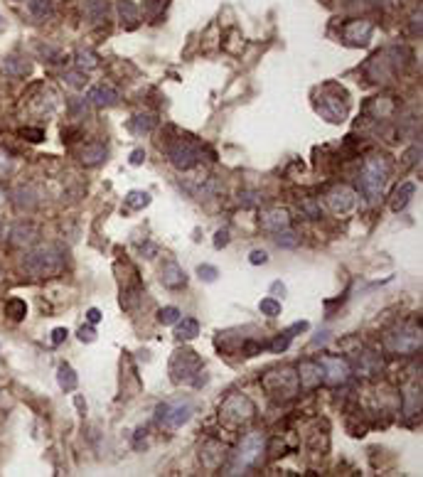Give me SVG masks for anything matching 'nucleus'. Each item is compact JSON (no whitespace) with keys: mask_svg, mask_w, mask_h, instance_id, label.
Returning <instances> with one entry per match:
<instances>
[{"mask_svg":"<svg viewBox=\"0 0 423 477\" xmlns=\"http://www.w3.org/2000/svg\"><path fill=\"white\" fill-rule=\"evenodd\" d=\"M389 177V163L384 157H367L362 165V173H359V184H362V192L372 205L381 200L384 195V184Z\"/></svg>","mask_w":423,"mask_h":477,"instance_id":"1","label":"nucleus"},{"mask_svg":"<svg viewBox=\"0 0 423 477\" xmlns=\"http://www.w3.org/2000/svg\"><path fill=\"white\" fill-rule=\"evenodd\" d=\"M254 416V404L241 394H232L227 401L219 406V418H222L227 426H241V423L251 421Z\"/></svg>","mask_w":423,"mask_h":477,"instance_id":"6","label":"nucleus"},{"mask_svg":"<svg viewBox=\"0 0 423 477\" xmlns=\"http://www.w3.org/2000/svg\"><path fill=\"white\" fill-rule=\"evenodd\" d=\"M87 320L92 322V325H96V322L101 320V313H98L96 308H92V310H89V313H87Z\"/></svg>","mask_w":423,"mask_h":477,"instance_id":"42","label":"nucleus"},{"mask_svg":"<svg viewBox=\"0 0 423 477\" xmlns=\"http://www.w3.org/2000/svg\"><path fill=\"white\" fill-rule=\"evenodd\" d=\"M318 111H320L330 123H342V121L347 119V103L340 101L337 96H322L320 101H318Z\"/></svg>","mask_w":423,"mask_h":477,"instance_id":"11","label":"nucleus"},{"mask_svg":"<svg viewBox=\"0 0 423 477\" xmlns=\"http://www.w3.org/2000/svg\"><path fill=\"white\" fill-rule=\"evenodd\" d=\"M259 310H261V315H266V318H278V315H281V300L264 298L259 303Z\"/></svg>","mask_w":423,"mask_h":477,"instance_id":"27","label":"nucleus"},{"mask_svg":"<svg viewBox=\"0 0 423 477\" xmlns=\"http://www.w3.org/2000/svg\"><path fill=\"white\" fill-rule=\"evenodd\" d=\"M413 192H416V187H413L411 182L399 184V187L394 190V197H391V209H394V211H402L404 207H406L408 202H411Z\"/></svg>","mask_w":423,"mask_h":477,"instance_id":"17","label":"nucleus"},{"mask_svg":"<svg viewBox=\"0 0 423 477\" xmlns=\"http://www.w3.org/2000/svg\"><path fill=\"white\" fill-rule=\"evenodd\" d=\"M197 276H200L205 283H214V281H217V276H219V271L214 266H209V263H202V266L197 268Z\"/></svg>","mask_w":423,"mask_h":477,"instance_id":"33","label":"nucleus"},{"mask_svg":"<svg viewBox=\"0 0 423 477\" xmlns=\"http://www.w3.org/2000/svg\"><path fill=\"white\" fill-rule=\"evenodd\" d=\"M322 381V367L320 362H303L298 367V384L303 389H315V386Z\"/></svg>","mask_w":423,"mask_h":477,"instance_id":"12","label":"nucleus"},{"mask_svg":"<svg viewBox=\"0 0 423 477\" xmlns=\"http://www.w3.org/2000/svg\"><path fill=\"white\" fill-rule=\"evenodd\" d=\"M25 313H28V305H25V300L10 298L6 303V315H10L12 320H22V318H25Z\"/></svg>","mask_w":423,"mask_h":477,"instance_id":"23","label":"nucleus"},{"mask_svg":"<svg viewBox=\"0 0 423 477\" xmlns=\"http://www.w3.org/2000/svg\"><path fill=\"white\" fill-rule=\"evenodd\" d=\"M84 12H87L94 22H101L103 17H106V3H103V0H84Z\"/></svg>","mask_w":423,"mask_h":477,"instance_id":"22","label":"nucleus"},{"mask_svg":"<svg viewBox=\"0 0 423 477\" xmlns=\"http://www.w3.org/2000/svg\"><path fill=\"white\" fill-rule=\"evenodd\" d=\"M17 3H22V0H17Z\"/></svg>","mask_w":423,"mask_h":477,"instance_id":"46","label":"nucleus"},{"mask_svg":"<svg viewBox=\"0 0 423 477\" xmlns=\"http://www.w3.org/2000/svg\"><path fill=\"white\" fill-rule=\"evenodd\" d=\"M264 448H266L264 435H261L259 431H251V433L241 440L239 450L234 453V462H232V467H229V475H239V472L259 465L261 458H264Z\"/></svg>","mask_w":423,"mask_h":477,"instance_id":"3","label":"nucleus"},{"mask_svg":"<svg viewBox=\"0 0 423 477\" xmlns=\"http://www.w3.org/2000/svg\"><path fill=\"white\" fill-rule=\"evenodd\" d=\"M76 64L82 67V69H94V67L98 64V57L94 55V52H76Z\"/></svg>","mask_w":423,"mask_h":477,"instance_id":"30","label":"nucleus"},{"mask_svg":"<svg viewBox=\"0 0 423 477\" xmlns=\"http://www.w3.org/2000/svg\"><path fill=\"white\" fill-rule=\"evenodd\" d=\"M369 35H372V25L369 22H352L347 28V33H345V37L352 44H367Z\"/></svg>","mask_w":423,"mask_h":477,"instance_id":"18","label":"nucleus"},{"mask_svg":"<svg viewBox=\"0 0 423 477\" xmlns=\"http://www.w3.org/2000/svg\"><path fill=\"white\" fill-rule=\"evenodd\" d=\"M87 98L94 103V106H116V103H119V92L111 89V87L98 84V87H94L92 92H89Z\"/></svg>","mask_w":423,"mask_h":477,"instance_id":"14","label":"nucleus"},{"mask_svg":"<svg viewBox=\"0 0 423 477\" xmlns=\"http://www.w3.org/2000/svg\"><path fill=\"white\" fill-rule=\"evenodd\" d=\"M157 320L163 322V325H173V322L180 320V310L175 305H168V308H163L157 313Z\"/></svg>","mask_w":423,"mask_h":477,"instance_id":"29","label":"nucleus"},{"mask_svg":"<svg viewBox=\"0 0 423 477\" xmlns=\"http://www.w3.org/2000/svg\"><path fill=\"white\" fill-rule=\"evenodd\" d=\"M0 30H3V22H0Z\"/></svg>","mask_w":423,"mask_h":477,"instance_id":"45","label":"nucleus"},{"mask_svg":"<svg viewBox=\"0 0 423 477\" xmlns=\"http://www.w3.org/2000/svg\"><path fill=\"white\" fill-rule=\"evenodd\" d=\"M143 160H146V153H143V150H133V155H130V165H141Z\"/></svg>","mask_w":423,"mask_h":477,"instance_id":"40","label":"nucleus"},{"mask_svg":"<svg viewBox=\"0 0 423 477\" xmlns=\"http://www.w3.org/2000/svg\"><path fill=\"white\" fill-rule=\"evenodd\" d=\"M227 244H229V232L227 229H219V232L214 234V246H217V249H224Z\"/></svg>","mask_w":423,"mask_h":477,"instance_id":"36","label":"nucleus"},{"mask_svg":"<svg viewBox=\"0 0 423 477\" xmlns=\"http://www.w3.org/2000/svg\"><path fill=\"white\" fill-rule=\"evenodd\" d=\"M249 261L254 263V266H261V263H266V261H268V254H266V251H251Z\"/></svg>","mask_w":423,"mask_h":477,"instance_id":"37","label":"nucleus"},{"mask_svg":"<svg viewBox=\"0 0 423 477\" xmlns=\"http://www.w3.org/2000/svg\"><path fill=\"white\" fill-rule=\"evenodd\" d=\"M35 236H37V229L33 224H20L10 232V241L15 246H25V244H33Z\"/></svg>","mask_w":423,"mask_h":477,"instance_id":"19","label":"nucleus"},{"mask_svg":"<svg viewBox=\"0 0 423 477\" xmlns=\"http://www.w3.org/2000/svg\"><path fill=\"white\" fill-rule=\"evenodd\" d=\"M0 276H3V271H0Z\"/></svg>","mask_w":423,"mask_h":477,"instance_id":"47","label":"nucleus"},{"mask_svg":"<svg viewBox=\"0 0 423 477\" xmlns=\"http://www.w3.org/2000/svg\"><path fill=\"white\" fill-rule=\"evenodd\" d=\"M418 347H421V332L416 330H402L389 337V349H394V352L406 354V352H416Z\"/></svg>","mask_w":423,"mask_h":477,"instance_id":"10","label":"nucleus"},{"mask_svg":"<svg viewBox=\"0 0 423 477\" xmlns=\"http://www.w3.org/2000/svg\"><path fill=\"white\" fill-rule=\"evenodd\" d=\"M160 281L168 288H182L187 283V276H184V271L178 263H165L163 271H160Z\"/></svg>","mask_w":423,"mask_h":477,"instance_id":"15","label":"nucleus"},{"mask_svg":"<svg viewBox=\"0 0 423 477\" xmlns=\"http://www.w3.org/2000/svg\"><path fill=\"white\" fill-rule=\"evenodd\" d=\"M273 293H286V286H283V283H273Z\"/></svg>","mask_w":423,"mask_h":477,"instance_id":"43","label":"nucleus"},{"mask_svg":"<svg viewBox=\"0 0 423 477\" xmlns=\"http://www.w3.org/2000/svg\"><path fill=\"white\" fill-rule=\"evenodd\" d=\"M52 335H55V337H52V342H55V345H60L62 340H67V330H64V327H57Z\"/></svg>","mask_w":423,"mask_h":477,"instance_id":"41","label":"nucleus"},{"mask_svg":"<svg viewBox=\"0 0 423 477\" xmlns=\"http://www.w3.org/2000/svg\"><path fill=\"white\" fill-rule=\"evenodd\" d=\"M28 8L35 17L49 15V0H28Z\"/></svg>","mask_w":423,"mask_h":477,"instance_id":"32","label":"nucleus"},{"mask_svg":"<svg viewBox=\"0 0 423 477\" xmlns=\"http://www.w3.org/2000/svg\"><path fill=\"white\" fill-rule=\"evenodd\" d=\"M288 211L286 209H268L261 214V227L268 229V232H281L288 227Z\"/></svg>","mask_w":423,"mask_h":477,"instance_id":"13","label":"nucleus"},{"mask_svg":"<svg viewBox=\"0 0 423 477\" xmlns=\"http://www.w3.org/2000/svg\"><path fill=\"white\" fill-rule=\"evenodd\" d=\"M170 374H173L175 384L195 381V376L202 374V359L192 349H175L173 359H170Z\"/></svg>","mask_w":423,"mask_h":477,"instance_id":"4","label":"nucleus"},{"mask_svg":"<svg viewBox=\"0 0 423 477\" xmlns=\"http://www.w3.org/2000/svg\"><path fill=\"white\" fill-rule=\"evenodd\" d=\"M357 205V192L347 184H340V187H332L327 192V207H330L335 214H347V211L354 209Z\"/></svg>","mask_w":423,"mask_h":477,"instance_id":"9","label":"nucleus"},{"mask_svg":"<svg viewBox=\"0 0 423 477\" xmlns=\"http://www.w3.org/2000/svg\"><path fill=\"white\" fill-rule=\"evenodd\" d=\"M10 168H12V163H10V157L6 155V153L0 150V175H6V173H10Z\"/></svg>","mask_w":423,"mask_h":477,"instance_id":"39","label":"nucleus"},{"mask_svg":"<svg viewBox=\"0 0 423 477\" xmlns=\"http://www.w3.org/2000/svg\"><path fill=\"white\" fill-rule=\"evenodd\" d=\"M79 340H82V342H94V340H96V330H94V327H79Z\"/></svg>","mask_w":423,"mask_h":477,"instance_id":"38","label":"nucleus"},{"mask_svg":"<svg viewBox=\"0 0 423 477\" xmlns=\"http://www.w3.org/2000/svg\"><path fill=\"white\" fill-rule=\"evenodd\" d=\"M291 340H293V335H291V330H286L283 335H278L268 347H271V352H286L288 345H291Z\"/></svg>","mask_w":423,"mask_h":477,"instance_id":"31","label":"nucleus"},{"mask_svg":"<svg viewBox=\"0 0 423 477\" xmlns=\"http://www.w3.org/2000/svg\"><path fill=\"white\" fill-rule=\"evenodd\" d=\"M320 367H322V379L332 386L345 384L349 379V374H352L347 359H340V357H320Z\"/></svg>","mask_w":423,"mask_h":477,"instance_id":"8","label":"nucleus"},{"mask_svg":"<svg viewBox=\"0 0 423 477\" xmlns=\"http://www.w3.org/2000/svg\"><path fill=\"white\" fill-rule=\"evenodd\" d=\"M126 205L133 207V209H143V207L150 205V195L141 190H133V192H128V197H126Z\"/></svg>","mask_w":423,"mask_h":477,"instance_id":"25","label":"nucleus"},{"mask_svg":"<svg viewBox=\"0 0 423 477\" xmlns=\"http://www.w3.org/2000/svg\"><path fill=\"white\" fill-rule=\"evenodd\" d=\"M76 372L69 367V364H62L60 369H57V384L62 386L64 391H74L76 389Z\"/></svg>","mask_w":423,"mask_h":477,"instance_id":"21","label":"nucleus"},{"mask_svg":"<svg viewBox=\"0 0 423 477\" xmlns=\"http://www.w3.org/2000/svg\"><path fill=\"white\" fill-rule=\"evenodd\" d=\"M168 155H170V163H173L175 168L187 170L202 157V148L197 146V143L182 141V138H180V141H175L173 146L168 148Z\"/></svg>","mask_w":423,"mask_h":477,"instance_id":"7","label":"nucleus"},{"mask_svg":"<svg viewBox=\"0 0 423 477\" xmlns=\"http://www.w3.org/2000/svg\"><path fill=\"white\" fill-rule=\"evenodd\" d=\"M20 133H22V138H28V141H33V143H40L44 138L42 128H22Z\"/></svg>","mask_w":423,"mask_h":477,"instance_id":"35","label":"nucleus"},{"mask_svg":"<svg viewBox=\"0 0 423 477\" xmlns=\"http://www.w3.org/2000/svg\"><path fill=\"white\" fill-rule=\"evenodd\" d=\"M119 12H121V20H126V25H136L138 8L133 6L130 0H121V3H119Z\"/></svg>","mask_w":423,"mask_h":477,"instance_id":"24","label":"nucleus"},{"mask_svg":"<svg viewBox=\"0 0 423 477\" xmlns=\"http://www.w3.org/2000/svg\"><path fill=\"white\" fill-rule=\"evenodd\" d=\"M64 79L69 87H76V89H82L87 84V74H82V71H67Z\"/></svg>","mask_w":423,"mask_h":477,"instance_id":"34","label":"nucleus"},{"mask_svg":"<svg viewBox=\"0 0 423 477\" xmlns=\"http://www.w3.org/2000/svg\"><path fill=\"white\" fill-rule=\"evenodd\" d=\"M192 404L190 401H165L157 406V423L165 431H178L192 418Z\"/></svg>","mask_w":423,"mask_h":477,"instance_id":"5","label":"nucleus"},{"mask_svg":"<svg viewBox=\"0 0 423 477\" xmlns=\"http://www.w3.org/2000/svg\"><path fill=\"white\" fill-rule=\"evenodd\" d=\"M278 236H276V244L281 246V249H295L298 246V234H293V232H286V229H281V232H276Z\"/></svg>","mask_w":423,"mask_h":477,"instance_id":"28","label":"nucleus"},{"mask_svg":"<svg viewBox=\"0 0 423 477\" xmlns=\"http://www.w3.org/2000/svg\"><path fill=\"white\" fill-rule=\"evenodd\" d=\"M175 335H178L180 340H195V337L200 335V322H197L195 318H182V320H178V325H175Z\"/></svg>","mask_w":423,"mask_h":477,"instance_id":"20","label":"nucleus"},{"mask_svg":"<svg viewBox=\"0 0 423 477\" xmlns=\"http://www.w3.org/2000/svg\"><path fill=\"white\" fill-rule=\"evenodd\" d=\"M3 207H6V192L0 190V209H3Z\"/></svg>","mask_w":423,"mask_h":477,"instance_id":"44","label":"nucleus"},{"mask_svg":"<svg viewBox=\"0 0 423 477\" xmlns=\"http://www.w3.org/2000/svg\"><path fill=\"white\" fill-rule=\"evenodd\" d=\"M153 128H155V119L153 116H136L133 123H130L133 133H150Z\"/></svg>","mask_w":423,"mask_h":477,"instance_id":"26","label":"nucleus"},{"mask_svg":"<svg viewBox=\"0 0 423 477\" xmlns=\"http://www.w3.org/2000/svg\"><path fill=\"white\" fill-rule=\"evenodd\" d=\"M62 263H64V254L55 244L37 246V249L30 251L25 256V261H22V266H25V271L30 276H52V273L60 271Z\"/></svg>","mask_w":423,"mask_h":477,"instance_id":"2","label":"nucleus"},{"mask_svg":"<svg viewBox=\"0 0 423 477\" xmlns=\"http://www.w3.org/2000/svg\"><path fill=\"white\" fill-rule=\"evenodd\" d=\"M106 157V148L101 146V143H89V146H84L82 150H79V160H82L84 165H98Z\"/></svg>","mask_w":423,"mask_h":477,"instance_id":"16","label":"nucleus"}]
</instances>
